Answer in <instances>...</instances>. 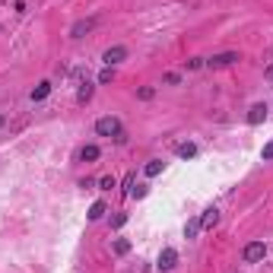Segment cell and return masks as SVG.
<instances>
[{
    "label": "cell",
    "instance_id": "obj_1",
    "mask_svg": "<svg viewBox=\"0 0 273 273\" xmlns=\"http://www.w3.org/2000/svg\"><path fill=\"white\" fill-rule=\"evenodd\" d=\"M96 134L99 136H118V134H124V131H121V121H118V118L105 115V118H99V121H96Z\"/></svg>",
    "mask_w": 273,
    "mask_h": 273
},
{
    "label": "cell",
    "instance_id": "obj_2",
    "mask_svg": "<svg viewBox=\"0 0 273 273\" xmlns=\"http://www.w3.org/2000/svg\"><path fill=\"white\" fill-rule=\"evenodd\" d=\"M264 254H267V245H264V242H251V245H245L242 258H245V264H258V261H264Z\"/></svg>",
    "mask_w": 273,
    "mask_h": 273
},
{
    "label": "cell",
    "instance_id": "obj_3",
    "mask_svg": "<svg viewBox=\"0 0 273 273\" xmlns=\"http://www.w3.org/2000/svg\"><path fill=\"white\" fill-rule=\"evenodd\" d=\"M235 61H238V51H226V54H213L207 61V67L210 70H223V67H232Z\"/></svg>",
    "mask_w": 273,
    "mask_h": 273
},
{
    "label": "cell",
    "instance_id": "obj_4",
    "mask_svg": "<svg viewBox=\"0 0 273 273\" xmlns=\"http://www.w3.org/2000/svg\"><path fill=\"white\" fill-rule=\"evenodd\" d=\"M127 57V48L124 45H115V48H108L105 54H102V61H105V67H115V64H121Z\"/></svg>",
    "mask_w": 273,
    "mask_h": 273
},
{
    "label": "cell",
    "instance_id": "obj_5",
    "mask_svg": "<svg viewBox=\"0 0 273 273\" xmlns=\"http://www.w3.org/2000/svg\"><path fill=\"white\" fill-rule=\"evenodd\" d=\"M175 264H178V251L175 248H162V254H159V270L168 273V270H175Z\"/></svg>",
    "mask_w": 273,
    "mask_h": 273
},
{
    "label": "cell",
    "instance_id": "obj_6",
    "mask_svg": "<svg viewBox=\"0 0 273 273\" xmlns=\"http://www.w3.org/2000/svg\"><path fill=\"white\" fill-rule=\"evenodd\" d=\"M96 22H99V19H80V22H73L70 35H73V38H83L86 32H92V29H96Z\"/></svg>",
    "mask_w": 273,
    "mask_h": 273
},
{
    "label": "cell",
    "instance_id": "obj_7",
    "mask_svg": "<svg viewBox=\"0 0 273 273\" xmlns=\"http://www.w3.org/2000/svg\"><path fill=\"white\" fill-rule=\"evenodd\" d=\"M216 226H219V210L210 207V210L200 216V229H216Z\"/></svg>",
    "mask_w": 273,
    "mask_h": 273
},
{
    "label": "cell",
    "instance_id": "obj_8",
    "mask_svg": "<svg viewBox=\"0 0 273 273\" xmlns=\"http://www.w3.org/2000/svg\"><path fill=\"white\" fill-rule=\"evenodd\" d=\"M264 118H267V105H264V102L251 105V112H248V124H261Z\"/></svg>",
    "mask_w": 273,
    "mask_h": 273
},
{
    "label": "cell",
    "instance_id": "obj_9",
    "mask_svg": "<svg viewBox=\"0 0 273 273\" xmlns=\"http://www.w3.org/2000/svg\"><path fill=\"white\" fill-rule=\"evenodd\" d=\"M92 92H96V89H92V83L86 80V83L80 86V92H76V102H83V105H86V102L92 99Z\"/></svg>",
    "mask_w": 273,
    "mask_h": 273
},
{
    "label": "cell",
    "instance_id": "obj_10",
    "mask_svg": "<svg viewBox=\"0 0 273 273\" xmlns=\"http://www.w3.org/2000/svg\"><path fill=\"white\" fill-rule=\"evenodd\" d=\"M48 92H51V83H38V86L32 89V102H41V99H48Z\"/></svg>",
    "mask_w": 273,
    "mask_h": 273
},
{
    "label": "cell",
    "instance_id": "obj_11",
    "mask_svg": "<svg viewBox=\"0 0 273 273\" xmlns=\"http://www.w3.org/2000/svg\"><path fill=\"white\" fill-rule=\"evenodd\" d=\"M197 156V146H194V143H181V146H178V159H194Z\"/></svg>",
    "mask_w": 273,
    "mask_h": 273
},
{
    "label": "cell",
    "instance_id": "obj_12",
    "mask_svg": "<svg viewBox=\"0 0 273 273\" xmlns=\"http://www.w3.org/2000/svg\"><path fill=\"white\" fill-rule=\"evenodd\" d=\"M80 159H83V162H96V159H99V146H83V149H80Z\"/></svg>",
    "mask_w": 273,
    "mask_h": 273
},
{
    "label": "cell",
    "instance_id": "obj_13",
    "mask_svg": "<svg viewBox=\"0 0 273 273\" xmlns=\"http://www.w3.org/2000/svg\"><path fill=\"white\" fill-rule=\"evenodd\" d=\"M200 232V219H187V226H184V238H197Z\"/></svg>",
    "mask_w": 273,
    "mask_h": 273
},
{
    "label": "cell",
    "instance_id": "obj_14",
    "mask_svg": "<svg viewBox=\"0 0 273 273\" xmlns=\"http://www.w3.org/2000/svg\"><path fill=\"white\" fill-rule=\"evenodd\" d=\"M102 216H105V203H102V200H96V203L89 207V219L96 223V219H102Z\"/></svg>",
    "mask_w": 273,
    "mask_h": 273
},
{
    "label": "cell",
    "instance_id": "obj_15",
    "mask_svg": "<svg viewBox=\"0 0 273 273\" xmlns=\"http://www.w3.org/2000/svg\"><path fill=\"white\" fill-rule=\"evenodd\" d=\"M118 258H124V254H131V242H127V238H118L115 242V248H112Z\"/></svg>",
    "mask_w": 273,
    "mask_h": 273
},
{
    "label": "cell",
    "instance_id": "obj_16",
    "mask_svg": "<svg viewBox=\"0 0 273 273\" xmlns=\"http://www.w3.org/2000/svg\"><path fill=\"white\" fill-rule=\"evenodd\" d=\"M115 76H118L115 67H105V70L99 73V83H102V86H108V83H115Z\"/></svg>",
    "mask_w": 273,
    "mask_h": 273
},
{
    "label": "cell",
    "instance_id": "obj_17",
    "mask_svg": "<svg viewBox=\"0 0 273 273\" xmlns=\"http://www.w3.org/2000/svg\"><path fill=\"white\" fill-rule=\"evenodd\" d=\"M162 165H165V162H162V159H152L149 165H146V175H149V178H156V175L162 172Z\"/></svg>",
    "mask_w": 273,
    "mask_h": 273
},
{
    "label": "cell",
    "instance_id": "obj_18",
    "mask_svg": "<svg viewBox=\"0 0 273 273\" xmlns=\"http://www.w3.org/2000/svg\"><path fill=\"white\" fill-rule=\"evenodd\" d=\"M146 194H149V187H146V184H134L131 197H136V200H140V197H146Z\"/></svg>",
    "mask_w": 273,
    "mask_h": 273
},
{
    "label": "cell",
    "instance_id": "obj_19",
    "mask_svg": "<svg viewBox=\"0 0 273 273\" xmlns=\"http://www.w3.org/2000/svg\"><path fill=\"white\" fill-rule=\"evenodd\" d=\"M118 181H115V178L112 175H105V178H99V187H102V191H112V187H115Z\"/></svg>",
    "mask_w": 273,
    "mask_h": 273
},
{
    "label": "cell",
    "instance_id": "obj_20",
    "mask_svg": "<svg viewBox=\"0 0 273 273\" xmlns=\"http://www.w3.org/2000/svg\"><path fill=\"white\" fill-rule=\"evenodd\" d=\"M134 184H136V175L131 172V175H127V178H124V194H127V197H131V191H134Z\"/></svg>",
    "mask_w": 273,
    "mask_h": 273
},
{
    "label": "cell",
    "instance_id": "obj_21",
    "mask_svg": "<svg viewBox=\"0 0 273 273\" xmlns=\"http://www.w3.org/2000/svg\"><path fill=\"white\" fill-rule=\"evenodd\" d=\"M127 223V213H115V216H112V229H121Z\"/></svg>",
    "mask_w": 273,
    "mask_h": 273
},
{
    "label": "cell",
    "instance_id": "obj_22",
    "mask_svg": "<svg viewBox=\"0 0 273 273\" xmlns=\"http://www.w3.org/2000/svg\"><path fill=\"white\" fill-rule=\"evenodd\" d=\"M136 96H140V99H143V102H149V99H152V96H156V89H152V86H143V89H140V92H136Z\"/></svg>",
    "mask_w": 273,
    "mask_h": 273
},
{
    "label": "cell",
    "instance_id": "obj_23",
    "mask_svg": "<svg viewBox=\"0 0 273 273\" xmlns=\"http://www.w3.org/2000/svg\"><path fill=\"white\" fill-rule=\"evenodd\" d=\"M203 64H207V61H203V57H191V61H187V70H200Z\"/></svg>",
    "mask_w": 273,
    "mask_h": 273
},
{
    "label": "cell",
    "instance_id": "obj_24",
    "mask_svg": "<svg viewBox=\"0 0 273 273\" xmlns=\"http://www.w3.org/2000/svg\"><path fill=\"white\" fill-rule=\"evenodd\" d=\"M165 83H168V86H175V83H181V76H178V73H165Z\"/></svg>",
    "mask_w": 273,
    "mask_h": 273
},
{
    "label": "cell",
    "instance_id": "obj_25",
    "mask_svg": "<svg viewBox=\"0 0 273 273\" xmlns=\"http://www.w3.org/2000/svg\"><path fill=\"white\" fill-rule=\"evenodd\" d=\"M264 159H273V143H267V146H264Z\"/></svg>",
    "mask_w": 273,
    "mask_h": 273
},
{
    "label": "cell",
    "instance_id": "obj_26",
    "mask_svg": "<svg viewBox=\"0 0 273 273\" xmlns=\"http://www.w3.org/2000/svg\"><path fill=\"white\" fill-rule=\"evenodd\" d=\"M267 76H270V80H273V64H270V67H267Z\"/></svg>",
    "mask_w": 273,
    "mask_h": 273
},
{
    "label": "cell",
    "instance_id": "obj_27",
    "mask_svg": "<svg viewBox=\"0 0 273 273\" xmlns=\"http://www.w3.org/2000/svg\"><path fill=\"white\" fill-rule=\"evenodd\" d=\"M3 124H6V118H3V115H0V127H3Z\"/></svg>",
    "mask_w": 273,
    "mask_h": 273
}]
</instances>
